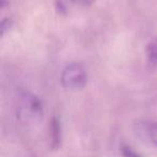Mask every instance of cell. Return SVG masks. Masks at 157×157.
<instances>
[{
    "label": "cell",
    "instance_id": "2",
    "mask_svg": "<svg viewBox=\"0 0 157 157\" xmlns=\"http://www.w3.org/2000/svg\"><path fill=\"white\" fill-rule=\"evenodd\" d=\"M61 84L68 90H83L87 84V72L81 63H70L61 72Z\"/></svg>",
    "mask_w": 157,
    "mask_h": 157
},
{
    "label": "cell",
    "instance_id": "7",
    "mask_svg": "<svg viewBox=\"0 0 157 157\" xmlns=\"http://www.w3.org/2000/svg\"><path fill=\"white\" fill-rule=\"evenodd\" d=\"M11 25H12L11 20H9V18L2 20V23H1V33H2V36L6 35V33H7L10 29V27H11Z\"/></svg>",
    "mask_w": 157,
    "mask_h": 157
},
{
    "label": "cell",
    "instance_id": "3",
    "mask_svg": "<svg viewBox=\"0 0 157 157\" xmlns=\"http://www.w3.org/2000/svg\"><path fill=\"white\" fill-rule=\"evenodd\" d=\"M133 132L143 143L157 147V122L150 120H138L133 123Z\"/></svg>",
    "mask_w": 157,
    "mask_h": 157
},
{
    "label": "cell",
    "instance_id": "1",
    "mask_svg": "<svg viewBox=\"0 0 157 157\" xmlns=\"http://www.w3.org/2000/svg\"><path fill=\"white\" fill-rule=\"evenodd\" d=\"M44 111L42 101L36 95L23 92L16 105V117L25 126H36L43 118Z\"/></svg>",
    "mask_w": 157,
    "mask_h": 157
},
{
    "label": "cell",
    "instance_id": "5",
    "mask_svg": "<svg viewBox=\"0 0 157 157\" xmlns=\"http://www.w3.org/2000/svg\"><path fill=\"white\" fill-rule=\"evenodd\" d=\"M145 56L148 66L152 68L157 67V40L151 41L145 48Z\"/></svg>",
    "mask_w": 157,
    "mask_h": 157
},
{
    "label": "cell",
    "instance_id": "8",
    "mask_svg": "<svg viewBox=\"0 0 157 157\" xmlns=\"http://www.w3.org/2000/svg\"><path fill=\"white\" fill-rule=\"evenodd\" d=\"M70 1L74 5L81 6V7H90L95 2V0H70Z\"/></svg>",
    "mask_w": 157,
    "mask_h": 157
},
{
    "label": "cell",
    "instance_id": "4",
    "mask_svg": "<svg viewBox=\"0 0 157 157\" xmlns=\"http://www.w3.org/2000/svg\"><path fill=\"white\" fill-rule=\"evenodd\" d=\"M50 141L51 147L57 150L61 143V126L59 120L54 116L50 123Z\"/></svg>",
    "mask_w": 157,
    "mask_h": 157
},
{
    "label": "cell",
    "instance_id": "6",
    "mask_svg": "<svg viewBox=\"0 0 157 157\" xmlns=\"http://www.w3.org/2000/svg\"><path fill=\"white\" fill-rule=\"evenodd\" d=\"M121 151H122V154L124 157H140V155L132 147L128 145H123Z\"/></svg>",
    "mask_w": 157,
    "mask_h": 157
}]
</instances>
